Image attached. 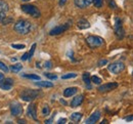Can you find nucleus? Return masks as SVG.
<instances>
[{"label": "nucleus", "instance_id": "nucleus-1", "mask_svg": "<svg viewBox=\"0 0 133 124\" xmlns=\"http://www.w3.org/2000/svg\"><path fill=\"white\" fill-rule=\"evenodd\" d=\"M14 29L19 35H27L32 30V24L27 19H18L15 24Z\"/></svg>", "mask_w": 133, "mask_h": 124}, {"label": "nucleus", "instance_id": "nucleus-2", "mask_svg": "<svg viewBox=\"0 0 133 124\" xmlns=\"http://www.w3.org/2000/svg\"><path fill=\"white\" fill-rule=\"evenodd\" d=\"M22 10L30 16H32L34 18H39L40 17V10L38 9V7H36L35 5H32V4H24L21 6Z\"/></svg>", "mask_w": 133, "mask_h": 124}, {"label": "nucleus", "instance_id": "nucleus-3", "mask_svg": "<svg viewBox=\"0 0 133 124\" xmlns=\"http://www.w3.org/2000/svg\"><path fill=\"white\" fill-rule=\"evenodd\" d=\"M40 91L39 90H32V89H26L21 93V97L25 101V102H31L35 100L38 95H39Z\"/></svg>", "mask_w": 133, "mask_h": 124}, {"label": "nucleus", "instance_id": "nucleus-4", "mask_svg": "<svg viewBox=\"0 0 133 124\" xmlns=\"http://www.w3.org/2000/svg\"><path fill=\"white\" fill-rule=\"evenodd\" d=\"M86 42L88 43V45L91 48H95V47H99L101 45H103V39L99 36H88L86 38Z\"/></svg>", "mask_w": 133, "mask_h": 124}, {"label": "nucleus", "instance_id": "nucleus-5", "mask_svg": "<svg viewBox=\"0 0 133 124\" xmlns=\"http://www.w3.org/2000/svg\"><path fill=\"white\" fill-rule=\"evenodd\" d=\"M124 69H125V65H124V63H122L120 61L112 63L108 67V70L111 73H113V74H120L121 72L124 71Z\"/></svg>", "mask_w": 133, "mask_h": 124}, {"label": "nucleus", "instance_id": "nucleus-6", "mask_svg": "<svg viewBox=\"0 0 133 124\" xmlns=\"http://www.w3.org/2000/svg\"><path fill=\"white\" fill-rule=\"evenodd\" d=\"M10 112L12 116H19L23 113V106L17 102H14L10 104Z\"/></svg>", "mask_w": 133, "mask_h": 124}, {"label": "nucleus", "instance_id": "nucleus-7", "mask_svg": "<svg viewBox=\"0 0 133 124\" xmlns=\"http://www.w3.org/2000/svg\"><path fill=\"white\" fill-rule=\"evenodd\" d=\"M115 33L116 36L119 39H122L124 37V29L122 26V22L120 18H116V23H115Z\"/></svg>", "mask_w": 133, "mask_h": 124}, {"label": "nucleus", "instance_id": "nucleus-8", "mask_svg": "<svg viewBox=\"0 0 133 124\" xmlns=\"http://www.w3.org/2000/svg\"><path fill=\"white\" fill-rule=\"evenodd\" d=\"M118 87V83L116 82H111V83H105L103 85H100L98 87V91L99 92H108L111 91L113 89H116Z\"/></svg>", "mask_w": 133, "mask_h": 124}, {"label": "nucleus", "instance_id": "nucleus-9", "mask_svg": "<svg viewBox=\"0 0 133 124\" xmlns=\"http://www.w3.org/2000/svg\"><path fill=\"white\" fill-rule=\"evenodd\" d=\"M70 27V24H66V25H62V26H57L55 28H53L51 31L49 32V34L51 36L53 35H58V34H62L63 32H65L66 30L69 29Z\"/></svg>", "mask_w": 133, "mask_h": 124}, {"label": "nucleus", "instance_id": "nucleus-10", "mask_svg": "<svg viewBox=\"0 0 133 124\" xmlns=\"http://www.w3.org/2000/svg\"><path fill=\"white\" fill-rule=\"evenodd\" d=\"M100 116H101V113H100V111H95L94 113H92V115L86 120V124H94L96 123L98 120H99Z\"/></svg>", "mask_w": 133, "mask_h": 124}, {"label": "nucleus", "instance_id": "nucleus-11", "mask_svg": "<svg viewBox=\"0 0 133 124\" xmlns=\"http://www.w3.org/2000/svg\"><path fill=\"white\" fill-rule=\"evenodd\" d=\"M14 85V80L11 78H4V80L0 83V87L3 90H9Z\"/></svg>", "mask_w": 133, "mask_h": 124}, {"label": "nucleus", "instance_id": "nucleus-12", "mask_svg": "<svg viewBox=\"0 0 133 124\" xmlns=\"http://www.w3.org/2000/svg\"><path fill=\"white\" fill-rule=\"evenodd\" d=\"M7 11H8V4L5 1L0 0V21L6 17Z\"/></svg>", "mask_w": 133, "mask_h": 124}, {"label": "nucleus", "instance_id": "nucleus-13", "mask_svg": "<svg viewBox=\"0 0 133 124\" xmlns=\"http://www.w3.org/2000/svg\"><path fill=\"white\" fill-rule=\"evenodd\" d=\"M74 2H75V5L77 7H79V8H86V7H88L91 4L92 0H74Z\"/></svg>", "mask_w": 133, "mask_h": 124}, {"label": "nucleus", "instance_id": "nucleus-14", "mask_svg": "<svg viewBox=\"0 0 133 124\" xmlns=\"http://www.w3.org/2000/svg\"><path fill=\"white\" fill-rule=\"evenodd\" d=\"M83 99H84V96L82 95V94H80V95H76V96L73 97V100L71 101V107H73V108L79 107L81 104H82Z\"/></svg>", "mask_w": 133, "mask_h": 124}, {"label": "nucleus", "instance_id": "nucleus-15", "mask_svg": "<svg viewBox=\"0 0 133 124\" xmlns=\"http://www.w3.org/2000/svg\"><path fill=\"white\" fill-rule=\"evenodd\" d=\"M28 115L34 119V120H37V110H36V105L35 104H31L29 108H28Z\"/></svg>", "mask_w": 133, "mask_h": 124}, {"label": "nucleus", "instance_id": "nucleus-16", "mask_svg": "<svg viewBox=\"0 0 133 124\" xmlns=\"http://www.w3.org/2000/svg\"><path fill=\"white\" fill-rule=\"evenodd\" d=\"M77 91H78L77 87H69V88H66L64 90V96L65 97H71L74 94H76Z\"/></svg>", "mask_w": 133, "mask_h": 124}, {"label": "nucleus", "instance_id": "nucleus-17", "mask_svg": "<svg viewBox=\"0 0 133 124\" xmlns=\"http://www.w3.org/2000/svg\"><path fill=\"white\" fill-rule=\"evenodd\" d=\"M77 27H78L79 29H82V30H84V29L89 28V27H90V24L88 23V21H86V19L82 18V19H80V21L77 23Z\"/></svg>", "mask_w": 133, "mask_h": 124}, {"label": "nucleus", "instance_id": "nucleus-18", "mask_svg": "<svg viewBox=\"0 0 133 124\" xmlns=\"http://www.w3.org/2000/svg\"><path fill=\"white\" fill-rule=\"evenodd\" d=\"M82 77H83L84 83L87 85L88 89H91V80H90V74H89L88 72H86V73H84Z\"/></svg>", "mask_w": 133, "mask_h": 124}, {"label": "nucleus", "instance_id": "nucleus-19", "mask_svg": "<svg viewBox=\"0 0 133 124\" xmlns=\"http://www.w3.org/2000/svg\"><path fill=\"white\" fill-rule=\"evenodd\" d=\"M35 85L40 87H53V84L50 81H41V80L35 82Z\"/></svg>", "mask_w": 133, "mask_h": 124}, {"label": "nucleus", "instance_id": "nucleus-20", "mask_svg": "<svg viewBox=\"0 0 133 124\" xmlns=\"http://www.w3.org/2000/svg\"><path fill=\"white\" fill-rule=\"evenodd\" d=\"M81 118H82V114L81 113H78V112L73 113L71 115V120H73L74 122H79L81 120Z\"/></svg>", "mask_w": 133, "mask_h": 124}, {"label": "nucleus", "instance_id": "nucleus-21", "mask_svg": "<svg viewBox=\"0 0 133 124\" xmlns=\"http://www.w3.org/2000/svg\"><path fill=\"white\" fill-rule=\"evenodd\" d=\"M22 68H23L22 64H16V65H12L11 66L10 70L14 72V73H18V72L22 70Z\"/></svg>", "mask_w": 133, "mask_h": 124}, {"label": "nucleus", "instance_id": "nucleus-22", "mask_svg": "<svg viewBox=\"0 0 133 124\" xmlns=\"http://www.w3.org/2000/svg\"><path fill=\"white\" fill-rule=\"evenodd\" d=\"M24 77L29 78V79H33V80H40V77L38 75H35V74H26V75H24Z\"/></svg>", "mask_w": 133, "mask_h": 124}, {"label": "nucleus", "instance_id": "nucleus-23", "mask_svg": "<svg viewBox=\"0 0 133 124\" xmlns=\"http://www.w3.org/2000/svg\"><path fill=\"white\" fill-rule=\"evenodd\" d=\"M0 22L2 23V25H8V24H10V23L12 22V18H7V16H6L5 18H2Z\"/></svg>", "mask_w": 133, "mask_h": 124}, {"label": "nucleus", "instance_id": "nucleus-24", "mask_svg": "<svg viewBox=\"0 0 133 124\" xmlns=\"http://www.w3.org/2000/svg\"><path fill=\"white\" fill-rule=\"evenodd\" d=\"M49 113H50V109L48 106H45L42 109V115H43V116H48Z\"/></svg>", "mask_w": 133, "mask_h": 124}, {"label": "nucleus", "instance_id": "nucleus-25", "mask_svg": "<svg viewBox=\"0 0 133 124\" xmlns=\"http://www.w3.org/2000/svg\"><path fill=\"white\" fill-rule=\"evenodd\" d=\"M90 80H91L94 84H100V83H101V79H100L99 77H97V76H93Z\"/></svg>", "mask_w": 133, "mask_h": 124}, {"label": "nucleus", "instance_id": "nucleus-26", "mask_svg": "<svg viewBox=\"0 0 133 124\" xmlns=\"http://www.w3.org/2000/svg\"><path fill=\"white\" fill-rule=\"evenodd\" d=\"M44 75L46 76V78H48L50 80H55L57 79V76L54 75V74H50V73H44Z\"/></svg>", "mask_w": 133, "mask_h": 124}, {"label": "nucleus", "instance_id": "nucleus-27", "mask_svg": "<svg viewBox=\"0 0 133 124\" xmlns=\"http://www.w3.org/2000/svg\"><path fill=\"white\" fill-rule=\"evenodd\" d=\"M76 77H77V74H75V73H71V74L64 75L62 78H63V79H70V78H76Z\"/></svg>", "mask_w": 133, "mask_h": 124}, {"label": "nucleus", "instance_id": "nucleus-28", "mask_svg": "<svg viewBox=\"0 0 133 124\" xmlns=\"http://www.w3.org/2000/svg\"><path fill=\"white\" fill-rule=\"evenodd\" d=\"M0 69H1L3 72H5V73H7V72L9 71L8 67H7V66H6L4 63H2V62H0Z\"/></svg>", "mask_w": 133, "mask_h": 124}, {"label": "nucleus", "instance_id": "nucleus-29", "mask_svg": "<svg viewBox=\"0 0 133 124\" xmlns=\"http://www.w3.org/2000/svg\"><path fill=\"white\" fill-rule=\"evenodd\" d=\"M92 2L94 3L95 7H97V8H100L102 5V0H92Z\"/></svg>", "mask_w": 133, "mask_h": 124}, {"label": "nucleus", "instance_id": "nucleus-30", "mask_svg": "<svg viewBox=\"0 0 133 124\" xmlns=\"http://www.w3.org/2000/svg\"><path fill=\"white\" fill-rule=\"evenodd\" d=\"M11 47L16 49H24L26 46L24 44H11Z\"/></svg>", "mask_w": 133, "mask_h": 124}, {"label": "nucleus", "instance_id": "nucleus-31", "mask_svg": "<svg viewBox=\"0 0 133 124\" xmlns=\"http://www.w3.org/2000/svg\"><path fill=\"white\" fill-rule=\"evenodd\" d=\"M35 48H36V44H33L32 47H31V51L28 53V54H29V60L32 58V56H33V54H34V51H35Z\"/></svg>", "mask_w": 133, "mask_h": 124}, {"label": "nucleus", "instance_id": "nucleus-32", "mask_svg": "<svg viewBox=\"0 0 133 124\" xmlns=\"http://www.w3.org/2000/svg\"><path fill=\"white\" fill-rule=\"evenodd\" d=\"M108 64V60H100L99 62H98V64H97V66L98 67H102V66H105Z\"/></svg>", "mask_w": 133, "mask_h": 124}, {"label": "nucleus", "instance_id": "nucleus-33", "mask_svg": "<svg viewBox=\"0 0 133 124\" xmlns=\"http://www.w3.org/2000/svg\"><path fill=\"white\" fill-rule=\"evenodd\" d=\"M108 2H109V5H110L111 8H116L117 7L116 3H115L114 0H108Z\"/></svg>", "mask_w": 133, "mask_h": 124}, {"label": "nucleus", "instance_id": "nucleus-34", "mask_svg": "<svg viewBox=\"0 0 133 124\" xmlns=\"http://www.w3.org/2000/svg\"><path fill=\"white\" fill-rule=\"evenodd\" d=\"M27 60H29V54H28V53H24L23 56H22V61H27Z\"/></svg>", "mask_w": 133, "mask_h": 124}, {"label": "nucleus", "instance_id": "nucleus-35", "mask_svg": "<svg viewBox=\"0 0 133 124\" xmlns=\"http://www.w3.org/2000/svg\"><path fill=\"white\" fill-rule=\"evenodd\" d=\"M52 67V65H51V62H45V68H47V69H50Z\"/></svg>", "mask_w": 133, "mask_h": 124}, {"label": "nucleus", "instance_id": "nucleus-36", "mask_svg": "<svg viewBox=\"0 0 133 124\" xmlns=\"http://www.w3.org/2000/svg\"><path fill=\"white\" fill-rule=\"evenodd\" d=\"M66 122V119H65V118H64V119H59V120H58V121H57V123L58 124H65Z\"/></svg>", "mask_w": 133, "mask_h": 124}, {"label": "nucleus", "instance_id": "nucleus-37", "mask_svg": "<svg viewBox=\"0 0 133 124\" xmlns=\"http://www.w3.org/2000/svg\"><path fill=\"white\" fill-rule=\"evenodd\" d=\"M4 78H5V77H4V75H3L2 73H0V83H1V82L4 80Z\"/></svg>", "mask_w": 133, "mask_h": 124}, {"label": "nucleus", "instance_id": "nucleus-38", "mask_svg": "<svg viewBox=\"0 0 133 124\" xmlns=\"http://www.w3.org/2000/svg\"><path fill=\"white\" fill-rule=\"evenodd\" d=\"M66 0H59V4H61V5H64V4L66 3Z\"/></svg>", "mask_w": 133, "mask_h": 124}, {"label": "nucleus", "instance_id": "nucleus-39", "mask_svg": "<svg viewBox=\"0 0 133 124\" xmlns=\"http://www.w3.org/2000/svg\"><path fill=\"white\" fill-rule=\"evenodd\" d=\"M126 120H127V121H128V120H129V121H132V116H129V117H127V118H126Z\"/></svg>", "mask_w": 133, "mask_h": 124}, {"label": "nucleus", "instance_id": "nucleus-40", "mask_svg": "<svg viewBox=\"0 0 133 124\" xmlns=\"http://www.w3.org/2000/svg\"><path fill=\"white\" fill-rule=\"evenodd\" d=\"M61 103H62V104H64L65 106H66V101H65V100H61Z\"/></svg>", "mask_w": 133, "mask_h": 124}, {"label": "nucleus", "instance_id": "nucleus-41", "mask_svg": "<svg viewBox=\"0 0 133 124\" xmlns=\"http://www.w3.org/2000/svg\"><path fill=\"white\" fill-rule=\"evenodd\" d=\"M22 1H25L26 2V1H30V0H22Z\"/></svg>", "mask_w": 133, "mask_h": 124}]
</instances>
